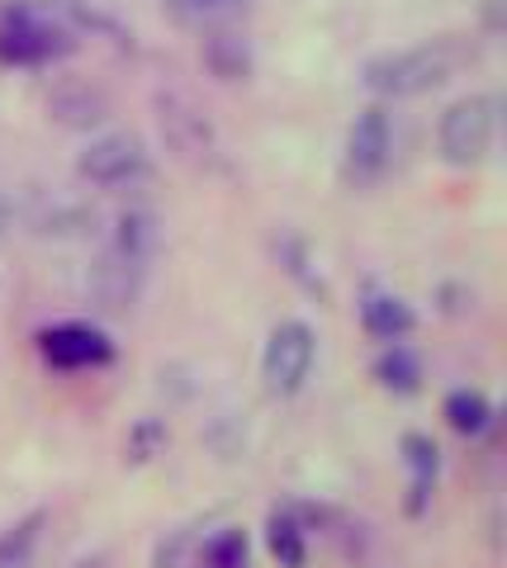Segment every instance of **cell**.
Returning a JSON list of instances; mask_svg holds the SVG:
<instances>
[{
	"label": "cell",
	"mask_w": 507,
	"mask_h": 568,
	"mask_svg": "<svg viewBox=\"0 0 507 568\" xmlns=\"http://www.w3.org/2000/svg\"><path fill=\"white\" fill-rule=\"evenodd\" d=\"M389 156H394V119L384 104H371L361 110L352 133H346V156H342V175L346 185H375L384 171H389Z\"/></svg>",
	"instance_id": "6"
},
{
	"label": "cell",
	"mask_w": 507,
	"mask_h": 568,
	"mask_svg": "<svg viewBox=\"0 0 507 568\" xmlns=\"http://www.w3.org/2000/svg\"><path fill=\"white\" fill-rule=\"evenodd\" d=\"M39 355L52 369H100L114 361V342L91 323H58L39 332Z\"/></svg>",
	"instance_id": "8"
},
{
	"label": "cell",
	"mask_w": 507,
	"mask_h": 568,
	"mask_svg": "<svg viewBox=\"0 0 507 568\" xmlns=\"http://www.w3.org/2000/svg\"><path fill=\"white\" fill-rule=\"evenodd\" d=\"M361 327L375 336V342L384 346H394V342H404V336L417 327V317L413 308L404 304L398 294H384V290H371L361 298Z\"/></svg>",
	"instance_id": "10"
},
{
	"label": "cell",
	"mask_w": 507,
	"mask_h": 568,
	"mask_svg": "<svg viewBox=\"0 0 507 568\" xmlns=\"http://www.w3.org/2000/svg\"><path fill=\"white\" fill-rule=\"evenodd\" d=\"M185 10H219V6H233V0H176Z\"/></svg>",
	"instance_id": "19"
},
{
	"label": "cell",
	"mask_w": 507,
	"mask_h": 568,
	"mask_svg": "<svg viewBox=\"0 0 507 568\" xmlns=\"http://www.w3.org/2000/svg\"><path fill=\"white\" fill-rule=\"evenodd\" d=\"M313 361H318V336H313V327L308 323H280L266 336V351H261V379H266L271 394L290 398L308 384Z\"/></svg>",
	"instance_id": "5"
},
{
	"label": "cell",
	"mask_w": 507,
	"mask_h": 568,
	"mask_svg": "<svg viewBox=\"0 0 507 568\" xmlns=\"http://www.w3.org/2000/svg\"><path fill=\"white\" fill-rule=\"evenodd\" d=\"M114 24L91 0H6L0 6V67H52L72 58L77 43Z\"/></svg>",
	"instance_id": "1"
},
{
	"label": "cell",
	"mask_w": 507,
	"mask_h": 568,
	"mask_svg": "<svg viewBox=\"0 0 507 568\" xmlns=\"http://www.w3.org/2000/svg\"><path fill=\"white\" fill-rule=\"evenodd\" d=\"M162 252V227L156 213L148 209H129L114 219V233L104 242V252L91 265V294L104 313H129L143 294V284L152 275V261Z\"/></svg>",
	"instance_id": "2"
},
{
	"label": "cell",
	"mask_w": 507,
	"mask_h": 568,
	"mask_svg": "<svg viewBox=\"0 0 507 568\" xmlns=\"http://www.w3.org/2000/svg\"><path fill=\"white\" fill-rule=\"evenodd\" d=\"M77 175L95 190H119L148 175V148L133 133H104L77 156Z\"/></svg>",
	"instance_id": "7"
},
{
	"label": "cell",
	"mask_w": 507,
	"mask_h": 568,
	"mask_svg": "<svg viewBox=\"0 0 507 568\" xmlns=\"http://www.w3.org/2000/svg\"><path fill=\"white\" fill-rule=\"evenodd\" d=\"M162 133L185 162L204 166V162H214V152H219L214 129H209L204 114L195 110V104H185L181 95H162Z\"/></svg>",
	"instance_id": "9"
},
{
	"label": "cell",
	"mask_w": 507,
	"mask_h": 568,
	"mask_svg": "<svg viewBox=\"0 0 507 568\" xmlns=\"http://www.w3.org/2000/svg\"><path fill=\"white\" fill-rule=\"evenodd\" d=\"M39 530H43V511H33V517L14 521L10 530H0V568H33Z\"/></svg>",
	"instance_id": "16"
},
{
	"label": "cell",
	"mask_w": 507,
	"mask_h": 568,
	"mask_svg": "<svg viewBox=\"0 0 507 568\" xmlns=\"http://www.w3.org/2000/svg\"><path fill=\"white\" fill-rule=\"evenodd\" d=\"M404 465H408V517H423L427 497L436 488V474H442V450H436V440L423 436V432H408L404 436Z\"/></svg>",
	"instance_id": "11"
},
{
	"label": "cell",
	"mask_w": 507,
	"mask_h": 568,
	"mask_svg": "<svg viewBox=\"0 0 507 568\" xmlns=\"http://www.w3.org/2000/svg\"><path fill=\"white\" fill-rule=\"evenodd\" d=\"M72 568H110V559H104V555H85V559H77Z\"/></svg>",
	"instance_id": "20"
},
{
	"label": "cell",
	"mask_w": 507,
	"mask_h": 568,
	"mask_svg": "<svg viewBox=\"0 0 507 568\" xmlns=\"http://www.w3.org/2000/svg\"><path fill=\"white\" fill-rule=\"evenodd\" d=\"M442 417H446L450 432L479 436V432H488V422H494V403H488L479 388H456V394L442 403Z\"/></svg>",
	"instance_id": "13"
},
{
	"label": "cell",
	"mask_w": 507,
	"mask_h": 568,
	"mask_svg": "<svg viewBox=\"0 0 507 568\" xmlns=\"http://www.w3.org/2000/svg\"><path fill=\"white\" fill-rule=\"evenodd\" d=\"M498 95L494 91H475L456 100L436 123V152H442L446 166H479L488 148L498 138Z\"/></svg>",
	"instance_id": "4"
},
{
	"label": "cell",
	"mask_w": 507,
	"mask_h": 568,
	"mask_svg": "<svg viewBox=\"0 0 507 568\" xmlns=\"http://www.w3.org/2000/svg\"><path fill=\"white\" fill-rule=\"evenodd\" d=\"M162 446H166V422L162 417H138L129 440H124V455L133 459V465H148Z\"/></svg>",
	"instance_id": "18"
},
{
	"label": "cell",
	"mask_w": 507,
	"mask_h": 568,
	"mask_svg": "<svg viewBox=\"0 0 507 568\" xmlns=\"http://www.w3.org/2000/svg\"><path fill=\"white\" fill-rule=\"evenodd\" d=\"M475 58L460 39H427L413 48H394L365 62V91L379 100H413L446 85L456 71Z\"/></svg>",
	"instance_id": "3"
},
{
	"label": "cell",
	"mask_w": 507,
	"mask_h": 568,
	"mask_svg": "<svg viewBox=\"0 0 507 568\" xmlns=\"http://www.w3.org/2000/svg\"><path fill=\"white\" fill-rule=\"evenodd\" d=\"M266 549H271V559L280 568H304L308 545H304V530L290 511H275V517L266 521Z\"/></svg>",
	"instance_id": "15"
},
{
	"label": "cell",
	"mask_w": 507,
	"mask_h": 568,
	"mask_svg": "<svg viewBox=\"0 0 507 568\" xmlns=\"http://www.w3.org/2000/svg\"><path fill=\"white\" fill-rule=\"evenodd\" d=\"M375 379L384 388H394V394H417V384H423V361H417L404 342H394L375 361Z\"/></svg>",
	"instance_id": "14"
},
{
	"label": "cell",
	"mask_w": 507,
	"mask_h": 568,
	"mask_svg": "<svg viewBox=\"0 0 507 568\" xmlns=\"http://www.w3.org/2000/svg\"><path fill=\"white\" fill-rule=\"evenodd\" d=\"M48 110L58 123H67V129H95V123H104V114H110V104H104V95L91 91V85H58V91L48 95Z\"/></svg>",
	"instance_id": "12"
},
{
	"label": "cell",
	"mask_w": 507,
	"mask_h": 568,
	"mask_svg": "<svg viewBox=\"0 0 507 568\" xmlns=\"http://www.w3.org/2000/svg\"><path fill=\"white\" fill-rule=\"evenodd\" d=\"M247 530H219L214 540L204 545V568H247Z\"/></svg>",
	"instance_id": "17"
}]
</instances>
